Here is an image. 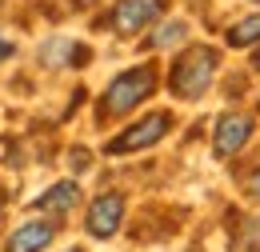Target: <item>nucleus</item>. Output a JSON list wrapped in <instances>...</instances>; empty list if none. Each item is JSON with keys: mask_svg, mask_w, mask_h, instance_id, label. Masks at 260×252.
I'll return each instance as SVG.
<instances>
[{"mask_svg": "<svg viewBox=\"0 0 260 252\" xmlns=\"http://www.w3.org/2000/svg\"><path fill=\"white\" fill-rule=\"evenodd\" d=\"M216 64H220V52H216V48L196 44V48H188V52H180V56H176L172 72H168V88L180 96V100H196V96L212 84Z\"/></svg>", "mask_w": 260, "mask_h": 252, "instance_id": "f257e3e1", "label": "nucleus"}, {"mask_svg": "<svg viewBox=\"0 0 260 252\" xmlns=\"http://www.w3.org/2000/svg\"><path fill=\"white\" fill-rule=\"evenodd\" d=\"M156 88V68L152 64H140L120 72L108 88H104V104H100V116H124L128 108H136L144 96Z\"/></svg>", "mask_w": 260, "mask_h": 252, "instance_id": "f03ea898", "label": "nucleus"}, {"mask_svg": "<svg viewBox=\"0 0 260 252\" xmlns=\"http://www.w3.org/2000/svg\"><path fill=\"white\" fill-rule=\"evenodd\" d=\"M172 128V116L168 112H148L144 120H136L128 132H120L116 140H108V156H120V152H140V148H148V144H156L164 132Z\"/></svg>", "mask_w": 260, "mask_h": 252, "instance_id": "7ed1b4c3", "label": "nucleus"}, {"mask_svg": "<svg viewBox=\"0 0 260 252\" xmlns=\"http://www.w3.org/2000/svg\"><path fill=\"white\" fill-rule=\"evenodd\" d=\"M252 136V116H240V112H228L216 120V132H212V152L216 156H232L248 144Z\"/></svg>", "mask_w": 260, "mask_h": 252, "instance_id": "20e7f679", "label": "nucleus"}, {"mask_svg": "<svg viewBox=\"0 0 260 252\" xmlns=\"http://www.w3.org/2000/svg\"><path fill=\"white\" fill-rule=\"evenodd\" d=\"M120 220H124V196H120V192H104V196L92 200L84 224H88V232H92L96 240H104V236H112V232L120 228Z\"/></svg>", "mask_w": 260, "mask_h": 252, "instance_id": "39448f33", "label": "nucleus"}, {"mask_svg": "<svg viewBox=\"0 0 260 252\" xmlns=\"http://www.w3.org/2000/svg\"><path fill=\"white\" fill-rule=\"evenodd\" d=\"M164 0H120L116 8H112V16H108V24L120 32V36H132V32H140L148 20H156V12H160Z\"/></svg>", "mask_w": 260, "mask_h": 252, "instance_id": "423d86ee", "label": "nucleus"}, {"mask_svg": "<svg viewBox=\"0 0 260 252\" xmlns=\"http://www.w3.org/2000/svg\"><path fill=\"white\" fill-rule=\"evenodd\" d=\"M56 236V228L52 224H44V220H28V224H20L12 236H8V244H4V252H40L48 240Z\"/></svg>", "mask_w": 260, "mask_h": 252, "instance_id": "0eeeda50", "label": "nucleus"}, {"mask_svg": "<svg viewBox=\"0 0 260 252\" xmlns=\"http://www.w3.org/2000/svg\"><path fill=\"white\" fill-rule=\"evenodd\" d=\"M76 200H80V188H76L72 180H60V184H52V188L44 192V196L36 200L32 208H40V212H52V216H60V212H72V208H76Z\"/></svg>", "mask_w": 260, "mask_h": 252, "instance_id": "6e6552de", "label": "nucleus"}, {"mask_svg": "<svg viewBox=\"0 0 260 252\" xmlns=\"http://www.w3.org/2000/svg\"><path fill=\"white\" fill-rule=\"evenodd\" d=\"M260 40V16H244V20H236L232 28H228V44L232 48H248V44H256Z\"/></svg>", "mask_w": 260, "mask_h": 252, "instance_id": "1a4fd4ad", "label": "nucleus"}, {"mask_svg": "<svg viewBox=\"0 0 260 252\" xmlns=\"http://www.w3.org/2000/svg\"><path fill=\"white\" fill-rule=\"evenodd\" d=\"M184 32H188V24H184V20H172V24H164V28L152 36V44H156V48H164V44H176Z\"/></svg>", "mask_w": 260, "mask_h": 252, "instance_id": "9d476101", "label": "nucleus"}, {"mask_svg": "<svg viewBox=\"0 0 260 252\" xmlns=\"http://www.w3.org/2000/svg\"><path fill=\"white\" fill-rule=\"evenodd\" d=\"M240 248H244V252H260V216L244 224V232H240Z\"/></svg>", "mask_w": 260, "mask_h": 252, "instance_id": "9b49d317", "label": "nucleus"}, {"mask_svg": "<svg viewBox=\"0 0 260 252\" xmlns=\"http://www.w3.org/2000/svg\"><path fill=\"white\" fill-rule=\"evenodd\" d=\"M244 192H248V196H252V200L260 204V168L252 172V176H248V180H244Z\"/></svg>", "mask_w": 260, "mask_h": 252, "instance_id": "f8f14e48", "label": "nucleus"}, {"mask_svg": "<svg viewBox=\"0 0 260 252\" xmlns=\"http://www.w3.org/2000/svg\"><path fill=\"white\" fill-rule=\"evenodd\" d=\"M8 56H12V44H8V40H0V60H8Z\"/></svg>", "mask_w": 260, "mask_h": 252, "instance_id": "ddd939ff", "label": "nucleus"}, {"mask_svg": "<svg viewBox=\"0 0 260 252\" xmlns=\"http://www.w3.org/2000/svg\"><path fill=\"white\" fill-rule=\"evenodd\" d=\"M252 64H256V68H260V52H256V60H252Z\"/></svg>", "mask_w": 260, "mask_h": 252, "instance_id": "4468645a", "label": "nucleus"}, {"mask_svg": "<svg viewBox=\"0 0 260 252\" xmlns=\"http://www.w3.org/2000/svg\"><path fill=\"white\" fill-rule=\"evenodd\" d=\"M72 252H80V248H72Z\"/></svg>", "mask_w": 260, "mask_h": 252, "instance_id": "2eb2a0df", "label": "nucleus"}, {"mask_svg": "<svg viewBox=\"0 0 260 252\" xmlns=\"http://www.w3.org/2000/svg\"><path fill=\"white\" fill-rule=\"evenodd\" d=\"M256 4H260V0H256Z\"/></svg>", "mask_w": 260, "mask_h": 252, "instance_id": "dca6fc26", "label": "nucleus"}]
</instances>
